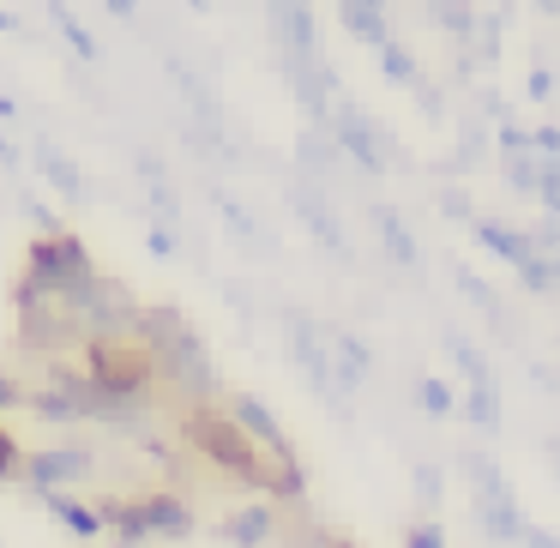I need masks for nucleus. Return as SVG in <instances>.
I'll return each mask as SVG.
<instances>
[{
	"mask_svg": "<svg viewBox=\"0 0 560 548\" xmlns=\"http://www.w3.org/2000/svg\"><path fill=\"white\" fill-rule=\"evenodd\" d=\"M133 331H139V343H145V355L158 362V374H170L182 392L206 398V392L218 386L206 343L194 338V326H187L175 307H139V326H133Z\"/></svg>",
	"mask_w": 560,
	"mask_h": 548,
	"instance_id": "obj_1",
	"label": "nucleus"
},
{
	"mask_svg": "<svg viewBox=\"0 0 560 548\" xmlns=\"http://www.w3.org/2000/svg\"><path fill=\"white\" fill-rule=\"evenodd\" d=\"M458 464H464V482H470V494H476V518H482V530L494 536V543H518L524 512H518V494H512L506 470H500L488 452H458Z\"/></svg>",
	"mask_w": 560,
	"mask_h": 548,
	"instance_id": "obj_2",
	"label": "nucleus"
},
{
	"mask_svg": "<svg viewBox=\"0 0 560 548\" xmlns=\"http://www.w3.org/2000/svg\"><path fill=\"white\" fill-rule=\"evenodd\" d=\"M151 374H158V362L145 355V343H91V368L85 380L97 392H115V398H139V392L151 386Z\"/></svg>",
	"mask_w": 560,
	"mask_h": 548,
	"instance_id": "obj_3",
	"label": "nucleus"
},
{
	"mask_svg": "<svg viewBox=\"0 0 560 548\" xmlns=\"http://www.w3.org/2000/svg\"><path fill=\"white\" fill-rule=\"evenodd\" d=\"M331 139H338L343 158L362 163V175H386V145H392V133L374 121V115L355 109L350 97L331 103Z\"/></svg>",
	"mask_w": 560,
	"mask_h": 548,
	"instance_id": "obj_4",
	"label": "nucleus"
},
{
	"mask_svg": "<svg viewBox=\"0 0 560 548\" xmlns=\"http://www.w3.org/2000/svg\"><path fill=\"white\" fill-rule=\"evenodd\" d=\"M290 350H295V368L307 374V386L319 392V398L331 404L338 416L343 410V392H338V374H331V343H326V326H314L307 314H290Z\"/></svg>",
	"mask_w": 560,
	"mask_h": 548,
	"instance_id": "obj_5",
	"label": "nucleus"
},
{
	"mask_svg": "<svg viewBox=\"0 0 560 548\" xmlns=\"http://www.w3.org/2000/svg\"><path fill=\"white\" fill-rule=\"evenodd\" d=\"M230 416H235V428H242L247 440H254L266 458H278V464H295V446H290V434L278 428V416L266 410V404L254 398V392H242V398L230 404Z\"/></svg>",
	"mask_w": 560,
	"mask_h": 548,
	"instance_id": "obj_6",
	"label": "nucleus"
},
{
	"mask_svg": "<svg viewBox=\"0 0 560 548\" xmlns=\"http://www.w3.org/2000/svg\"><path fill=\"white\" fill-rule=\"evenodd\" d=\"M290 206H295V218L307 223V235H314L319 247H331V254H338V259H350V235H343L338 211L326 206V194H319V187L295 182V187H290Z\"/></svg>",
	"mask_w": 560,
	"mask_h": 548,
	"instance_id": "obj_7",
	"label": "nucleus"
},
{
	"mask_svg": "<svg viewBox=\"0 0 560 548\" xmlns=\"http://www.w3.org/2000/svg\"><path fill=\"white\" fill-rule=\"evenodd\" d=\"M19 338H25V350H67L79 338V314L61 302H43L19 319Z\"/></svg>",
	"mask_w": 560,
	"mask_h": 548,
	"instance_id": "obj_8",
	"label": "nucleus"
},
{
	"mask_svg": "<svg viewBox=\"0 0 560 548\" xmlns=\"http://www.w3.org/2000/svg\"><path fill=\"white\" fill-rule=\"evenodd\" d=\"M326 343H331V374H338V392L350 398V392L374 374V350H368L355 331H343V326H326Z\"/></svg>",
	"mask_w": 560,
	"mask_h": 548,
	"instance_id": "obj_9",
	"label": "nucleus"
},
{
	"mask_svg": "<svg viewBox=\"0 0 560 548\" xmlns=\"http://www.w3.org/2000/svg\"><path fill=\"white\" fill-rule=\"evenodd\" d=\"M368 218H374V235H380V247H386V259H392V266L416 271V259H422V254H416V235L404 230L398 206H374Z\"/></svg>",
	"mask_w": 560,
	"mask_h": 548,
	"instance_id": "obj_10",
	"label": "nucleus"
},
{
	"mask_svg": "<svg viewBox=\"0 0 560 548\" xmlns=\"http://www.w3.org/2000/svg\"><path fill=\"white\" fill-rule=\"evenodd\" d=\"M85 476H91V458H85V452H37V458H31V482H37V488L85 482Z\"/></svg>",
	"mask_w": 560,
	"mask_h": 548,
	"instance_id": "obj_11",
	"label": "nucleus"
},
{
	"mask_svg": "<svg viewBox=\"0 0 560 548\" xmlns=\"http://www.w3.org/2000/svg\"><path fill=\"white\" fill-rule=\"evenodd\" d=\"M278 37L290 55L319 61V31H314V13H307V7H278Z\"/></svg>",
	"mask_w": 560,
	"mask_h": 548,
	"instance_id": "obj_12",
	"label": "nucleus"
},
{
	"mask_svg": "<svg viewBox=\"0 0 560 548\" xmlns=\"http://www.w3.org/2000/svg\"><path fill=\"white\" fill-rule=\"evenodd\" d=\"M440 343H446V355L452 362H458V374H464V386H494V368L482 362V350H476L470 338H464V331H440Z\"/></svg>",
	"mask_w": 560,
	"mask_h": 548,
	"instance_id": "obj_13",
	"label": "nucleus"
},
{
	"mask_svg": "<svg viewBox=\"0 0 560 548\" xmlns=\"http://www.w3.org/2000/svg\"><path fill=\"white\" fill-rule=\"evenodd\" d=\"M338 19H343V31H350V37L374 43V49H386V43H392L386 7H362V0H350V7H338Z\"/></svg>",
	"mask_w": 560,
	"mask_h": 548,
	"instance_id": "obj_14",
	"label": "nucleus"
},
{
	"mask_svg": "<svg viewBox=\"0 0 560 548\" xmlns=\"http://www.w3.org/2000/svg\"><path fill=\"white\" fill-rule=\"evenodd\" d=\"M458 416H470L482 434H500V428H506V416H500V386H470L458 398Z\"/></svg>",
	"mask_w": 560,
	"mask_h": 548,
	"instance_id": "obj_15",
	"label": "nucleus"
},
{
	"mask_svg": "<svg viewBox=\"0 0 560 548\" xmlns=\"http://www.w3.org/2000/svg\"><path fill=\"white\" fill-rule=\"evenodd\" d=\"M271 506H242L235 512V518H223V536H230V543H242V548H259L271 536Z\"/></svg>",
	"mask_w": 560,
	"mask_h": 548,
	"instance_id": "obj_16",
	"label": "nucleus"
},
{
	"mask_svg": "<svg viewBox=\"0 0 560 548\" xmlns=\"http://www.w3.org/2000/svg\"><path fill=\"white\" fill-rule=\"evenodd\" d=\"M43 500H49V512H55V518H61V524H67V530H73V536H97V530H103V524H109V518H103V512H91V506H79V500H67V494H55V488H49V494H43Z\"/></svg>",
	"mask_w": 560,
	"mask_h": 548,
	"instance_id": "obj_17",
	"label": "nucleus"
},
{
	"mask_svg": "<svg viewBox=\"0 0 560 548\" xmlns=\"http://www.w3.org/2000/svg\"><path fill=\"white\" fill-rule=\"evenodd\" d=\"M295 158H302L307 175H331V163H338V139H326L319 127H307V133L295 139Z\"/></svg>",
	"mask_w": 560,
	"mask_h": 548,
	"instance_id": "obj_18",
	"label": "nucleus"
},
{
	"mask_svg": "<svg viewBox=\"0 0 560 548\" xmlns=\"http://www.w3.org/2000/svg\"><path fill=\"white\" fill-rule=\"evenodd\" d=\"M458 290L470 295L476 307H482V319H488V326H494V331H506V302H500V295L488 290V283L476 278V271H464V266H458Z\"/></svg>",
	"mask_w": 560,
	"mask_h": 548,
	"instance_id": "obj_19",
	"label": "nucleus"
},
{
	"mask_svg": "<svg viewBox=\"0 0 560 548\" xmlns=\"http://www.w3.org/2000/svg\"><path fill=\"white\" fill-rule=\"evenodd\" d=\"M37 170L49 175V182L61 187L67 199H85V182H79V170H73V163H67V158H61V151H55V145H37Z\"/></svg>",
	"mask_w": 560,
	"mask_h": 548,
	"instance_id": "obj_20",
	"label": "nucleus"
},
{
	"mask_svg": "<svg viewBox=\"0 0 560 548\" xmlns=\"http://www.w3.org/2000/svg\"><path fill=\"white\" fill-rule=\"evenodd\" d=\"M380 67H386V79H392V85H410V91L422 85V67H416V55L404 49L398 37H392L386 49H380Z\"/></svg>",
	"mask_w": 560,
	"mask_h": 548,
	"instance_id": "obj_21",
	"label": "nucleus"
},
{
	"mask_svg": "<svg viewBox=\"0 0 560 548\" xmlns=\"http://www.w3.org/2000/svg\"><path fill=\"white\" fill-rule=\"evenodd\" d=\"M416 404H422L434 422H446V416H458V392L446 386V380H416Z\"/></svg>",
	"mask_w": 560,
	"mask_h": 548,
	"instance_id": "obj_22",
	"label": "nucleus"
},
{
	"mask_svg": "<svg viewBox=\"0 0 560 548\" xmlns=\"http://www.w3.org/2000/svg\"><path fill=\"white\" fill-rule=\"evenodd\" d=\"M410 482H416V494H422V506H446V476H440V464H416Z\"/></svg>",
	"mask_w": 560,
	"mask_h": 548,
	"instance_id": "obj_23",
	"label": "nucleus"
},
{
	"mask_svg": "<svg viewBox=\"0 0 560 548\" xmlns=\"http://www.w3.org/2000/svg\"><path fill=\"white\" fill-rule=\"evenodd\" d=\"M434 206H440V218H452V223H476V206H470V194H464V187H440Z\"/></svg>",
	"mask_w": 560,
	"mask_h": 548,
	"instance_id": "obj_24",
	"label": "nucleus"
},
{
	"mask_svg": "<svg viewBox=\"0 0 560 548\" xmlns=\"http://www.w3.org/2000/svg\"><path fill=\"white\" fill-rule=\"evenodd\" d=\"M536 170H542V158H536V151H524V158H506V182L518 187V194H536Z\"/></svg>",
	"mask_w": 560,
	"mask_h": 548,
	"instance_id": "obj_25",
	"label": "nucleus"
},
{
	"mask_svg": "<svg viewBox=\"0 0 560 548\" xmlns=\"http://www.w3.org/2000/svg\"><path fill=\"white\" fill-rule=\"evenodd\" d=\"M434 25L440 31H452V37H470V31H476V13H470V7H434Z\"/></svg>",
	"mask_w": 560,
	"mask_h": 548,
	"instance_id": "obj_26",
	"label": "nucleus"
},
{
	"mask_svg": "<svg viewBox=\"0 0 560 548\" xmlns=\"http://www.w3.org/2000/svg\"><path fill=\"white\" fill-rule=\"evenodd\" d=\"M476 55H482L488 67L500 61V13H488V19H476Z\"/></svg>",
	"mask_w": 560,
	"mask_h": 548,
	"instance_id": "obj_27",
	"label": "nucleus"
},
{
	"mask_svg": "<svg viewBox=\"0 0 560 548\" xmlns=\"http://www.w3.org/2000/svg\"><path fill=\"white\" fill-rule=\"evenodd\" d=\"M218 211H223V223H230V235H235V242H247V247H254V242H259V230H254V218H247V211H242V206H235V199H218Z\"/></svg>",
	"mask_w": 560,
	"mask_h": 548,
	"instance_id": "obj_28",
	"label": "nucleus"
},
{
	"mask_svg": "<svg viewBox=\"0 0 560 548\" xmlns=\"http://www.w3.org/2000/svg\"><path fill=\"white\" fill-rule=\"evenodd\" d=\"M536 199H542L548 218L560 223V170H555V163H542V170H536Z\"/></svg>",
	"mask_w": 560,
	"mask_h": 548,
	"instance_id": "obj_29",
	"label": "nucleus"
},
{
	"mask_svg": "<svg viewBox=\"0 0 560 548\" xmlns=\"http://www.w3.org/2000/svg\"><path fill=\"white\" fill-rule=\"evenodd\" d=\"M31 410H37L43 422H73V416H79L73 404L61 398V392H37V398H31Z\"/></svg>",
	"mask_w": 560,
	"mask_h": 548,
	"instance_id": "obj_30",
	"label": "nucleus"
},
{
	"mask_svg": "<svg viewBox=\"0 0 560 548\" xmlns=\"http://www.w3.org/2000/svg\"><path fill=\"white\" fill-rule=\"evenodd\" d=\"M404 548H446V530H440L434 518H422V524H410V530H404Z\"/></svg>",
	"mask_w": 560,
	"mask_h": 548,
	"instance_id": "obj_31",
	"label": "nucleus"
},
{
	"mask_svg": "<svg viewBox=\"0 0 560 548\" xmlns=\"http://www.w3.org/2000/svg\"><path fill=\"white\" fill-rule=\"evenodd\" d=\"M55 19H61V37H67V43H73V49H79V55H85V61H97V43H91V31H85V25H79V19H67V13H55Z\"/></svg>",
	"mask_w": 560,
	"mask_h": 548,
	"instance_id": "obj_32",
	"label": "nucleus"
},
{
	"mask_svg": "<svg viewBox=\"0 0 560 548\" xmlns=\"http://www.w3.org/2000/svg\"><path fill=\"white\" fill-rule=\"evenodd\" d=\"M476 103H482V115H488L494 127H506V121H512V115H506V103H500V91H494V85H482V91H476Z\"/></svg>",
	"mask_w": 560,
	"mask_h": 548,
	"instance_id": "obj_33",
	"label": "nucleus"
},
{
	"mask_svg": "<svg viewBox=\"0 0 560 548\" xmlns=\"http://www.w3.org/2000/svg\"><path fill=\"white\" fill-rule=\"evenodd\" d=\"M530 97H536V103H548V97H555V79H548V67H542V61L530 67Z\"/></svg>",
	"mask_w": 560,
	"mask_h": 548,
	"instance_id": "obj_34",
	"label": "nucleus"
},
{
	"mask_svg": "<svg viewBox=\"0 0 560 548\" xmlns=\"http://www.w3.org/2000/svg\"><path fill=\"white\" fill-rule=\"evenodd\" d=\"M518 543H524V548H560L555 536L542 530V524H524V536H518Z\"/></svg>",
	"mask_w": 560,
	"mask_h": 548,
	"instance_id": "obj_35",
	"label": "nucleus"
},
{
	"mask_svg": "<svg viewBox=\"0 0 560 548\" xmlns=\"http://www.w3.org/2000/svg\"><path fill=\"white\" fill-rule=\"evenodd\" d=\"M13 464H19V446H13V434H7V428H0V476L13 470Z\"/></svg>",
	"mask_w": 560,
	"mask_h": 548,
	"instance_id": "obj_36",
	"label": "nucleus"
},
{
	"mask_svg": "<svg viewBox=\"0 0 560 548\" xmlns=\"http://www.w3.org/2000/svg\"><path fill=\"white\" fill-rule=\"evenodd\" d=\"M416 97H422V109H428V115H440V109H446V103H440V91H434V85H416Z\"/></svg>",
	"mask_w": 560,
	"mask_h": 548,
	"instance_id": "obj_37",
	"label": "nucleus"
},
{
	"mask_svg": "<svg viewBox=\"0 0 560 548\" xmlns=\"http://www.w3.org/2000/svg\"><path fill=\"white\" fill-rule=\"evenodd\" d=\"M151 254H175V235L170 230H151Z\"/></svg>",
	"mask_w": 560,
	"mask_h": 548,
	"instance_id": "obj_38",
	"label": "nucleus"
},
{
	"mask_svg": "<svg viewBox=\"0 0 560 548\" xmlns=\"http://www.w3.org/2000/svg\"><path fill=\"white\" fill-rule=\"evenodd\" d=\"M13 398H19V386H13V380H0V410H7Z\"/></svg>",
	"mask_w": 560,
	"mask_h": 548,
	"instance_id": "obj_39",
	"label": "nucleus"
},
{
	"mask_svg": "<svg viewBox=\"0 0 560 548\" xmlns=\"http://www.w3.org/2000/svg\"><path fill=\"white\" fill-rule=\"evenodd\" d=\"M0 31H13V13H0Z\"/></svg>",
	"mask_w": 560,
	"mask_h": 548,
	"instance_id": "obj_40",
	"label": "nucleus"
},
{
	"mask_svg": "<svg viewBox=\"0 0 560 548\" xmlns=\"http://www.w3.org/2000/svg\"><path fill=\"white\" fill-rule=\"evenodd\" d=\"M555 470H560V440H555Z\"/></svg>",
	"mask_w": 560,
	"mask_h": 548,
	"instance_id": "obj_41",
	"label": "nucleus"
},
{
	"mask_svg": "<svg viewBox=\"0 0 560 548\" xmlns=\"http://www.w3.org/2000/svg\"><path fill=\"white\" fill-rule=\"evenodd\" d=\"M331 548H355V543H331Z\"/></svg>",
	"mask_w": 560,
	"mask_h": 548,
	"instance_id": "obj_42",
	"label": "nucleus"
},
{
	"mask_svg": "<svg viewBox=\"0 0 560 548\" xmlns=\"http://www.w3.org/2000/svg\"><path fill=\"white\" fill-rule=\"evenodd\" d=\"M555 170H560V163H555Z\"/></svg>",
	"mask_w": 560,
	"mask_h": 548,
	"instance_id": "obj_43",
	"label": "nucleus"
}]
</instances>
